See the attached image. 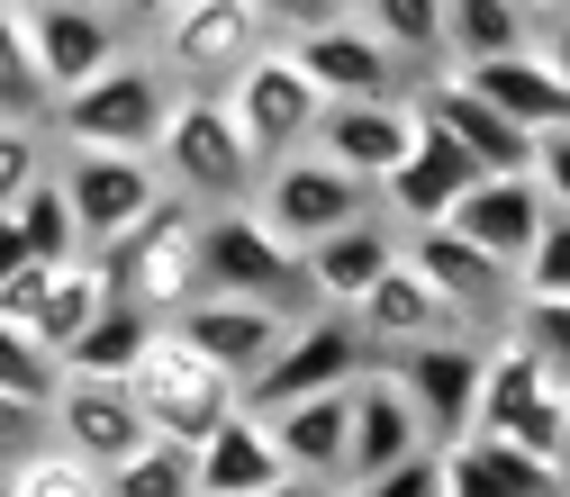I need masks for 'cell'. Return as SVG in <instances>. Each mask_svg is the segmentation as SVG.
Returning a JSON list of instances; mask_svg holds the SVG:
<instances>
[{
    "label": "cell",
    "instance_id": "obj_9",
    "mask_svg": "<svg viewBox=\"0 0 570 497\" xmlns=\"http://www.w3.org/2000/svg\"><path fill=\"white\" fill-rule=\"evenodd\" d=\"M561 371L543 362V352L508 326V335H489V362H480V425L471 435H508V444H525V453H561ZM561 470V461H552Z\"/></svg>",
    "mask_w": 570,
    "mask_h": 497
},
{
    "label": "cell",
    "instance_id": "obj_16",
    "mask_svg": "<svg viewBox=\"0 0 570 497\" xmlns=\"http://www.w3.org/2000/svg\"><path fill=\"white\" fill-rule=\"evenodd\" d=\"M46 435L73 453V461H91L100 479L127 470L136 453L155 444V435H146V407H136L127 380H63V398H55V416H46Z\"/></svg>",
    "mask_w": 570,
    "mask_h": 497
},
{
    "label": "cell",
    "instance_id": "obj_22",
    "mask_svg": "<svg viewBox=\"0 0 570 497\" xmlns=\"http://www.w3.org/2000/svg\"><path fill=\"white\" fill-rule=\"evenodd\" d=\"M399 254H407V236H399L390 218H363V227H344V236L308 245V254H299V271H308V308L353 317V308H363L381 280L399 271Z\"/></svg>",
    "mask_w": 570,
    "mask_h": 497
},
{
    "label": "cell",
    "instance_id": "obj_46",
    "mask_svg": "<svg viewBox=\"0 0 570 497\" xmlns=\"http://www.w3.org/2000/svg\"><path fill=\"white\" fill-rule=\"evenodd\" d=\"M534 54H543L552 73L570 82V19H543V28H534Z\"/></svg>",
    "mask_w": 570,
    "mask_h": 497
},
{
    "label": "cell",
    "instance_id": "obj_31",
    "mask_svg": "<svg viewBox=\"0 0 570 497\" xmlns=\"http://www.w3.org/2000/svg\"><path fill=\"white\" fill-rule=\"evenodd\" d=\"M353 19H363L407 73H444V0H353Z\"/></svg>",
    "mask_w": 570,
    "mask_h": 497
},
{
    "label": "cell",
    "instance_id": "obj_37",
    "mask_svg": "<svg viewBox=\"0 0 570 497\" xmlns=\"http://www.w3.org/2000/svg\"><path fill=\"white\" fill-rule=\"evenodd\" d=\"M109 497H199V470H190V444H146L127 470H109Z\"/></svg>",
    "mask_w": 570,
    "mask_h": 497
},
{
    "label": "cell",
    "instance_id": "obj_4",
    "mask_svg": "<svg viewBox=\"0 0 570 497\" xmlns=\"http://www.w3.org/2000/svg\"><path fill=\"white\" fill-rule=\"evenodd\" d=\"M199 299H254V308L308 317V271H299L291 245L254 218V199L245 208H208V218H199Z\"/></svg>",
    "mask_w": 570,
    "mask_h": 497
},
{
    "label": "cell",
    "instance_id": "obj_27",
    "mask_svg": "<svg viewBox=\"0 0 570 497\" xmlns=\"http://www.w3.org/2000/svg\"><path fill=\"white\" fill-rule=\"evenodd\" d=\"M353 326H363V344H372V362H399V352H416V344H435V335H462L453 317H444V299L425 290V280L407 271V254H399V271L381 280V290L353 308Z\"/></svg>",
    "mask_w": 570,
    "mask_h": 497
},
{
    "label": "cell",
    "instance_id": "obj_28",
    "mask_svg": "<svg viewBox=\"0 0 570 497\" xmlns=\"http://www.w3.org/2000/svg\"><path fill=\"white\" fill-rule=\"evenodd\" d=\"M498 118H508V127H525L534 136V146H543V136H561L570 127V82L552 73V63L525 46V54H508V63H480V73H462Z\"/></svg>",
    "mask_w": 570,
    "mask_h": 497
},
{
    "label": "cell",
    "instance_id": "obj_18",
    "mask_svg": "<svg viewBox=\"0 0 570 497\" xmlns=\"http://www.w3.org/2000/svg\"><path fill=\"white\" fill-rule=\"evenodd\" d=\"M317 155H326L335 172H353V181L381 199V181L416 155V109H407V100H326V118H317Z\"/></svg>",
    "mask_w": 570,
    "mask_h": 497
},
{
    "label": "cell",
    "instance_id": "obj_21",
    "mask_svg": "<svg viewBox=\"0 0 570 497\" xmlns=\"http://www.w3.org/2000/svg\"><path fill=\"white\" fill-rule=\"evenodd\" d=\"M291 54L308 63V82L326 91V100H407L416 91V73L363 28V19H335V28H317V37H291Z\"/></svg>",
    "mask_w": 570,
    "mask_h": 497
},
{
    "label": "cell",
    "instance_id": "obj_39",
    "mask_svg": "<svg viewBox=\"0 0 570 497\" xmlns=\"http://www.w3.org/2000/svg\"><path fill=\"white\" fill-rule=\"evenodd\" d=\"M534 352H543V362L570 380V299H517V317H508Z\"/></svg>",
    "mask_w": 570,
    "mask_h": 497
},
{
    "label": "cell",
    "instance_id": "obj_36",
    "mask_svg": "<svg viewBox=\"0 0 570 497\" xmlns=\"http://www.w3.org/2000/svg\"><path fill=\"white\" fill-rule=\"evenodd\" d=\"M10 218H19V236H28V254H37V262H73V254H82V236H73V199H63V181H55V172L10 208Z\"/></svg>",
    "mask_w": 570,
    "mask_h": 497
},
{
    "label": "cell",
    "instance_id": "obj_2",
    "mask_svg": "<svg viewBox=\"0 0 570 497\" xmlns=\"http://www.w3.org/2000/svg\"><path fill=\"white\" fill-rule=\"evenodd\" d=\"M272 54V19L254 0H173L155 19V63L181 100H218L245 63Z\"/></svg>",
    "mask_w": 570,
    "mask_h": 497
},
{
    "label": "cell",
    "instance_id": "obj_40",
    "mask_svg": "<svg viewBox=\"0 0 570 497\" xmlns=\"http://www.w3.org/2000/svg\"><path fill=\"white\" fill-rule=\"evenodd\" d=\"M344 497H444V453L425 444V453H407L399 470H381V479H363V488H344Z\"/></svg>",
    "mask_w": 570,
    "mask_h": 497
},
{
    "label": "cell",
    "instance_id": "obj_41",
    "mask_svg": "<svg viewBox=\"0 0 570 497\" xmlns=\"http://www.w3.org/2000/svg\"><path fill=\"white\" fill-rule=\"evenodd\" d=\"M525 299H570V218H543V245L525 262Z\"/></svg>",
    "mask_w": 570,
    "mask_h": 497
},
{
    "label": "cell",
    "instance_id": "obj_14",
    "mask_svg": "<svg viewBox=\"0 0 570 497\" xmlns=\"http://www.w3.org/2000/svg\"><path fill=\"white\" fill-rule=\"evenodd\" d=\"M28 46H37V73H46V100L100 82L109 63H127V19L109 0H37L28 10Z\"/></svg>",
    "mask_w": 570,
    "mask_h": 497
},
{
    "label": "cell",
    "instance_id": "obj_5",
    "mask_svg": "<svg viewBox=\"0 0 570 497\" xmlns=\"http://www.w3.org/2000/svg\"><path fill=\"white\" fill-rule=\"evenodd\" d=\"M155 172H164L173 199L199 208V218H208V208H245L254 181H263V163H254V146L236 136L227 100H181L173 127H164V146H155Z\"/></svg>",
    "mask_w": 570,
    "mask_h": 497
},
{
    "label": "cell",
    "instance_id": "obj_25",
    "mask_svg": "<svg viewBox=\"0 0 570 497\" xmlns=\"http://www.w3.org/2000/svg\"><path fill=\"white\" fill-rule=\"evenodd\" d=\"M435 453H444V497H570V479L508 435H462Z\"/></svg>",
    "mask_w": 570,
    "mask_h": 497
},
{
    "label": "cell",
    "instance_id": "obj_48",
    "mask_svg": "<svg viewBox=\"0 0 570 497\" xmlns=\"http://www.w3.org/2000/svg\"><path fill=\"white\" fill-rule=\"evenodd\" d=\"M263 497H344V488H326V479H299V470H291V479H272Z\"/></svg>",
    "mask_w": 570,
    "mask_h": 497
},
{
    "label": "cell",
    "instance_id": "obj_32",
    "mask_svg": "<svg viewBox=\"0 0 570 497\" xmlns=\"http://www.w3.org/2000/svg\"><path fill=\"white\" fill-rule=\"evenodd\" d=\"M146 344H155V317H146V308H127V299H109V308L91 317V335L63 352V371H73V380H127Z\"/></svg>",
    "mask_w": 570,
    "mask_h": 497
},
{
    "label": "cell",
    "instance_id": "obj_12",
    "mask_svg": "<svg viewBox=\"0 0 570 497\" xmlns=\"http://www.w3.org/2000/svg\"><path fill=\"white\" fill-rule=\"evenodd\" d=\"M372 371V344H363V326L353 317H335V308H308L299 326H291V344L263 362V380L245 389V407L254 416H272V407H299V398H317V389H353Z\"/></svg>",
    "mask_w": 570,
    "mask_h": 497
},
{
    "label": "cell",
    "instance_id": "obj_19",
    "mask_svg": "<svg viewBox=\"0 0 570 497\" xmlns=\"http://www.w3.org/2000/svg\"><path fill=\"white\" fill-rule=\"evenodd\" d=\"M291 308H254V299H190L181 317H173V335L190 344V352H208V362H218L236 389H254L263 380V362L281 344H291Z\"/></svg>",
    "mask_w": 570,
    "mask_h": 497
},
{
    "label": "cell",
    "instance_id": "obj_26",
    "mask_svg": "<svg viewBox=\"0 0 570 497\" xmlns=\"http://www.w3.org/2000/svg\"><path fill=\"white\" fill-rule=\"evenodd\" d=\"M263 425H272L281 461H291L299 479L344 488V470H353V389H317V398H299V407H272Z\"/></svg>",
    "mask_w": 570,
    "mask_h": 497
},
{
    "label": "cell",
    "instance_id": "obj_47",
    "mask_svg": "<svg viewBox=\"0 0 570 497\" xmlns=\"http://www.w3.org/2000/svg\"><path fill=\"white\" fill-rule=\"evenodd\" d=\"M109 10H118V19H127V28H155V19H164V10H173V0H109Z\"/></svg>",
    "mask_w": 570,
    "mask_h": 497
},
{
    "label": "cell",
    "instance_id": "obj_23",
    "mask_svg": "<svg viewBox=\"0 0 570 497\" xmlns=\"http://www.w3.org/2000/svg\"><path fill=\"white\" fill-rule=\"evenodd\" d=\"M543 218H552V208H543L534 172H508V181H480L444 227H453L462 245H480L489 262H508V271H517V290H525V262H534V245H543Z\"/></svg>",
    "mask_w": 570,
    "mask_h": 497
},
{
    "label": "cell",
    "instance_id": "obj_34",
    "mask_svg": "<svg viewBox=\"0 0 570 497\" xmlns=\"http://www.w3.org/2000/svg\"><path fill=\"white\" fill-rule=\"evenodd\" d=\"M63 380H73V371H63L19 317H0V398H19V407H37V416H55Z\"/></svg>",
    "mask_w": 570,
    "mask_h": 497
},
{
    "label": "cell",
    "instance_id": "obj_17",
    "mask_svg": "<svg viewBox=\"0 0 570 497\" xmlns=\"http://www.w3.org/2000/svg\"><path fill=\"white\" fill-rule=\"evenodd\" d=\"M407 109H416V127H435V136H453V146L489 172V181H508V172H534V136L525 127H508L462 73H425L416 91H407Z\"/></svg>",
    "mask_w": 570,
    "mask_h": 497
},
{
    "label": "cell",
    "instance_id": "obj_29",
    "mask_svg": "<svg viewBox=\"0 0 570 497\" xmlns=\"http://www.w3.org/2000/svg\"><path fill=\"white\" fill-rule=\"evenodd\" d=\"M190 470H199V497H263L272 479H291V461H281L272 425H263L254 407H236L218 435L190 453Z\"/></svg>",
    "mask_w": 570,
    "mask_h": 497
},
{
    "label": "cell",
    "instance_id": "obj_30",
    "mask_svg": "<svg viewBox=\"0 0 570 497\" xmlns=\"http://www.w3.org/2000/svg\"><path fill=\"white\" fill-rule=\"evenodd\" d=\"M534 46L525 0H444V73H480Z\"/></svg>",
    "mask_w": 570,
    "mask_h": 497
},
{
    "label": "cell",
    "instance_id": "obj_7",
    "mask_svg": "<svg viewBox=\"0 0 570 497\" xmlns=\"http://www.w3.org/2000/svg\"><path fill=\"white\" fill-rule=\"evenodd\" d=\"M218 100H227V118H236V136L254 146L263 172L291 163V155H308V146H317V118H326V91L308 82V63H299L291 46H272L263 63H245Z\"/></svg>",
    "mask_w": 570,
    "mask_h": 497
},
{
    "label": "cell",
    "instance_id": "obj_50",
    "mask_svg": "<svg viewBox=\"0 0 570 497\" xmlns=\"http://www.w3.org/2000/svg\"><path fill=\"white\" fill-rule=\"evenodd\" d=\"M552 461H561V479H570V389H561V453H552Z\"/></svg>",
    "mask_w": 570,
    "mask_h": 497
},
{
    "label": "cell",
    "instance_id": "obj_49",
    "mask_svg": "<svg viewBox=\"0 0 570 497\" xmlns=\"http://www.w3.org/2000/svg\"><path fill=\"white\" fill-rule=\"evenodd\" d=\"M525 19L543 28V19H570V0H525Z\"/></svg>",
    "mask_w": 570,
    "mask_h": 497
},
{
    "label": "cell",
    "instance_id": "obj_1",
    "mask_svg": "<svg viewBox=\"0 0 570 497\" xmlns=\"http://www.w3.org/2000/svg\"><path fill=\"white\" fill-rule=\"evenodd\" d=\"M173 109H181V91L164 82V63L155 54H127V63H109L100 82L63 91L46 109V127H55V146H100V155H146L155 163Z\"/></svg>",
    "mask_w": 570,
    "mask_h": 497
},
{
    "label": "cell",
    "instance_id": "obj_15",
    "mask_svg": "<svg viewBox=\"0 0 570 497\" xmlns=\"http://www.w3.org/2000/svg\"><path fill=\"white\" fill-rule=\"evenodd\" d=\"M480 362H489V344L480 335H435V344H416L399 352V389L416 398L425 416V444H462L471 425H480Z\"/></svg>",
    "mask_w": 570,
    "mask_h": 497
},
{
    "label": "cell",
    "instance_id": "obj_8",
    "mask_svg": "<svg viewBox=\"0 0 570 497\" xmlns=\"http://www.w3.org/2000/svg\"><path fill=\"white\" fill-rule=\"evenodd\" d=\"M254 218H263L281 245H291V254H308V245H326V236H344V227L381 218V199L353 181V172H335V163L308 146V155L272 163V172L254 181Z\"/></svg>",
    "mask_w": 570,
    "mask_h": 497
},
{
    "label": "cell",
    "instance_id": "obj_42",
    "mask_svg": "<svg viewBox=\"0 0 570 497\" xmlns=\"http://www.w3.org/2000/svg\"><path fill=\"white\" fill-rule=\"evenodd\" d=\"M254 10L272 19V37H281V46H291V37H317V28L353 19V0H254Z\"/></svg>",
    "mask_w": 570,
    "mask_h": 497
},
{
    "label": "cell",
    "instance_id": "obj_20",
    "mask_svg": "<svg viewBox=\"0 0 570 497\" xmlns=\"http://www.w3.org/2000/svg\"><path fill=\"white\" fill-rule=\"evenodd\" d=\"M480 181H489V172H480V163L453 146V136L416 127V155H407V163L381 181V218H390L399 236H425V227H444V218H453V208H462Z\"/></svg>",
    "mask_w": 570,
    "mask_h": 497
},
{
    "label": "cell",
    "instance_id": "obj_51",
    "mask_svg": "<svg viewBox=\"0 0 570 497\" xmlns=\"http://www.w3.org/2000/svg\"><path fill=\"white\" fill-rule=\"evenodd\" d=\"M19 10H37V0H19Z\"/></svg>",
    "mask_w": 570,
    "mask_h": 497
},
{
    "label": "cell",
    "instance_id": "obj_13",
    "mask_svg": "<svg viewBox=\"0 0 570 497\" xmlns=\"http://www.w3.org/2000/svg\"><path fill=\"white\" fill-rule=\"evenodd\" d=\"M118 290H109V262L100 254H73V262H37V271H19L10 290H0V317H19L55 362L73 352L82 335H91V317L109 308Z\"/></svg>",
    "mask_w": 570,
    "mask_h": 497
},
{
    "label": "cell",
    "instance_id": "obj_3",
    "mask_svg": "<svg viewBox=\"0 0 570 497\" xmlns=\"http://www.w3.org/2000/svg\"><path fill=\"white\" fill-rule=\"evenodd\" d=\"M127 389H136V407H146V435H164V444H208L218 425L245 407V389L208 362V352H190L173 326H155V344L136 352V371H127Z\"/></svg>",
    "mask_w": 570,
    "mask_h": 497
},
{
    "label": "cell",
    "instance_id": "obj_33",
    "mask_svg": "<svg viewBox=\"0 0 570 497\" xmlns=\"http://www.w3.org/2000/svg\"><path fill=\"white\" fill-rule=\"evenodd\" d=\"M46 73H37V46H28V10L0 0V118L10 127H46Z\"/></svg>",
    "mask_w": 570,
    "mask_h": 497
},
{
    "label": "cell",
    "instance_id": "obj_24",
    "mask_svg": "<svg viewBox=\"0 0 570 497\" xmlns=\"http://www.w3.org/2000/svg\"><path fill=\"white\" fill-rule=\"evenodd\" d=\"M407 453H425V416H416V398L399 389V371L372 362L363 380H353V470H344V488L399 470Z\"/></svg>",
    "mask_w": 570,
    "mask_h": 497
},
{
    "label": "cell",
    "instance_id": "obj_43",
    "mask_svg": "<svg viewBox=\"0 0 570 497\" xmlns=\"http://www.w3.org/2000/svg\"><path fill=\"white\" fill-rule=\"evenodd\" d=\"M534 190H543V208H552V218H570V127L534 146Z\"/></svg>",
    "mask_w": 570,
    "mask_h": 497
},
{
    "label": "cell",
    "instance_id": "obj_35",
    "mask_svg": "<svg viewBox=\"0 0 570 497\" xmlns=\"http://www.w3.org/2000/svg\"><path fill=\"white\" fill-rule=\"evenodd\" d=\"M0 497H109V479H100L91 461H73V453L46 435L28 461H10V470H0Z\"/></svg>",
    "mask_w": 570,
    "mask_h": 497
},
{
    "label": "cell",
    "instance_id": "obj_38",
    "mask_svg": "<svg viewBox=\"0 0 570 497\" xmlns=\"http://www.w3.org/2000/svg\"><path fill=\"white\" fill-rule=\"evenodd\" d=\"M55 163H46V136L37 127H10V118H0V218H10V208L46 181Z\"/></svg>",
    "mask_w": 570,
    "mask_h": 497
},
{
    "label": "cell",
    "instance_id": "obj_45",
    "mask_svg": "<svg viewBox=\"0 0 570 497\" xmlns=\"http://www.w3.org/2000/svg\"><path fill=\"white\" fill-rule=\"evenodd\" d=\"M19 271H37V254H28V236H19V218H0V290H10Z\"/></svg>",
    "mask_w": 570,
    "mask_h": 497
},
{
    "label": "cell",
    "instance_id": "obj_6",
    "mask_svg": "<svg viewBox=\"0 0 570 497\" xmlns=\"http://www.w3.org/2000/svg\"><path fill=\"white\" fill-rule=\"evenodd\" d=\"M100 262H109V290H118L127 308H146L155 326H173V317L199 299V208L164 190V208H155L127 245H109Z\"/></svg>",
    "mask_w": 570,
    "mask_h": 497
},
{
    "label": "cell",
    "instance_id": "obj_10",
    "mask_svg": "<svg viewBox=\"0 0 570 497\" xmlns=\"http://www.w3.org/2000/svg\"><path fill=\"white\" fill-rule=\"evenodd\" d=\"M55 181H63V199H73V236H82V254H109V245H127L136 227L164 208V172L146 163V155H100V146H63L55 155Z\"/></svg>",
    "mask_w": 570,
    "mask_h": 497
},
{
    "label": "cell",
    "instance_id": "obj_44",
    "mask_svg": "<svg viewBox=\"0 0 570 497\" xmlns=\"http://www.w3.org/2000/svg\"><path fill=\"white\" fill-rule=\"evenodd\" d=\"M37 444H46V416H37V407H19V398H0V470L28 461Z\"/></svg>",
    "mask_w": 570,
    "mask_h": 497
},
{
    "label": "cell",
    "instance_id": "obj_11",
    "mask_svg": "<svg viewBox=\"0 0 570 497\" xmlns=\"http://www.w3.org/2000/svg\"><path fill=\"white\" fill-rule=\"evenodd\" d=\"M407 271L425 280V290L444 299V317L462 326V335H508V317H517V271L508 262H489L480 245H462L453 227H425V236H407Z\"/></svg>",
    "mask_w": 570,
    "mask_h": 497
}]
</instances>
